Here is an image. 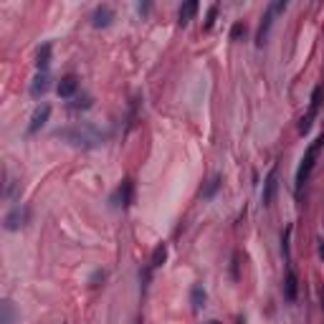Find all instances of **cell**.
I'll return each mask as SVG.
<instances>
[{
	"label": "cell",
	"instance_id": "5b68a950",
	"mask_svg": "<svg viewBox=\"0 0 324 324\" xmlns=\"http://www.w3.org/2000/svg\"><path fill=\"white\" fill-rule=\"evenodd\" d=\"M23 223H26V210H20V208H13V210L6 216V228H8V230H18Z\"/></svg>",
	"mask_w": 324,
	"mask_h": 324
},
{
	"label": "cell",
	"instance_id": "52a82bcc",
	"mask_svg": "<svg viewBox=\"0 0 324 324\" xmlns=\"http://www.w3.org/2000/svg\"><path fill=\"white\" fill-rule=\"evenodd\" d=\"M198 13V3L195 0H190V3H185L182 8H180V26H188L190 20H192V16Z\"/></svg>",
	"mask_w": 324,
	"mask_h": 324
},
{
	"label": "cell",
	"instance_id": "ba28073f",
	"mask_svg": "<svg viewBox=\"0 0 324 324\" xmlns=\"http://www.w3.org/2000/svg\"><path fill=\"white\" fill-rule=\"evenodd\" d=\"M46 86H48V76H46V71H40L38 76H36V81H33V86H30V94L33 96H40L46 92Z\"/></svg>",
	"mask_w": 324,
	"mask_h": 324
},
{
	"label": "cell",
	"instance_id": "ac0fdd59",
	"mask_svg": "<svg viewBox=\"0 0 324 324\" xmlns=\"http://www.w3.org/2000/svg\"><path fill=\"white\" fill-rule=\"evenodd\" d=\"M240 33H243V26H236V28H233V33H230V36H233V38H238V36H240Z\"/></svg>",
	"mask_w": 324,
	"mask_h": 324
},
{
	"label": "cell",
	"instance_id": "4fadbf2b",
	"mask_svg": "<svg viewBox=\"0 0 324 324\" xmlns=\"http://www.w3.org/2000/svg\"><path fill=\"white\" fill-rule=\"evenodd\" d=\"M0 312H3V319H0V324H13V304H10V302L0 304Z\"/></svg>",
	"mask_w": 324,
	"mask_h": 324
},
{
	"label": "cell",
	"instance_id": "7a4b0ae2",
	"mask_svg": "<svg viewBox=\"0 0 324 324\" xmlns=\"http://www.w3.org/2000/svg\"><path fill=\"white\" fill-rule=\"evenodd\" d=\"M284 8H286V3H276V6L268 8V13H266V18H264V23H261V28H258V46L266 44V36H268V28H271L274 13H278V10H284Z\"/></svg>",
	"mask_w": 324,
	"mask_h": 324
},
{
	"label": "cell",
	"instance_id": "44dd1931",
	"mask_svg": "<svg viewBox=\"0 0 324 324\" xmlns=\"http://www.w3.org/2000/svg\"><path fill=\"white\" fill-rule=\"evenodd\" d=\"M208 324H218V322H208Z\"/></svg>",
	"mask_w": 324,
	"mask_h": 324
},
{
	"label": "cell",
	"instance_id": "2e32d148",
	"mask_svg": "<svg viewBox=\"0 0 324 324\" xmlns=\"http://www.w3.org/2000/svg\"><path fill=\"white\" fill-rule=\"evenodd\" d=\"M218 185H220V180H218V178H213V180L208 182V188H206V192H202V195H206V198H210V195L218 190Z\"/></svg>",
	"mask_w": 324,
	"mask_h": 324
},
{
	"label": "cell",
	"instance_id": "6da1fadb",
	"mask_svg": "<svg viewBox=\"0 0 324 324\" xmlns=\"http://www.w3.org/2000/svg\"><path fill=\"white\" fill-rule=\"evenodd\" d=\"M324 144V134L306 150V154H304V160H302V165H299V172H296V190L304 185V180L309 178V172H312V168H314V160H316V152H319V147Z\"/></svg>",
	"mask_w": 324,
	"mask_h": 324
},
{
	"label": "cell",
	"instance_id": "9a60e30c",
	"mask_svg": "<svg viewBox=\"0 0 324 324\" xmlns=\"http://www.w3.org/2000/svg\"><path fill=\"white\" fill-rule=\"evenodd\" d=\"M122 200H124V206L132 200V180H124V185H122Z\"/></svg>",
	"mask_w": 324,
	"mask_h": 324
},
{
	"label": "cell",
	"instance_id": "ffe728a7",
	"mask_svg": "<svg viewBox=\"0 0 324 324\" xmlns=\"http://www.w3.org/2000/svg\"><path fill=\"white\" fill-rule=\"evenodd\" d=\"M319 254H322V258H324V246H319Z\"/></svg>",
	"mask_w": 324,
	"mask_h": 324
},
{
	"label": "cell",
	"instance_id": "3957f363",
	"mask_svg": "<svg viewBox=\"0 0 324 324\" xmlns=\"http://www.w3.org/2000/svg\"><path fill=\"white\" fill-rule=\"evenodd\" d=\"M276 188H278V170L274 168L268 172V178H266V185H264V206H271V202H274Z\"/></svg>",
	"mask_w": 324,
	"mask_h": 324
},
{
	"label": "cell",
	"instance_id": "30bf717a",
	"mask_svg": "<svg viewBox=\"0 0 324 324\" xmlns=\"http://www.w3.org/2000/svg\"><path fill=\"white\" fill-rule=\"evenodd\" d=\"M168 258V248H165V243H160V246L152 251V266H162Z\"/></svg>",
	"mask_w": 324,
	"mask_h": 324
},
{
	"label": "cell",
	"instance_id": "9c48e42d",
	"mask_svg": "<svg viewBox=\"0 0 324 324\" xmlns=\"http://www.w3.org/2000/svg\"><path fill=\"white\" fill-rule=\"evenodd\" d=\"M48 61H51V44H46L44 48L38 51V61H36L38 71H46V68H48Z\"/></svg>",
	"mask_w": 324,
	"mask_h": 324
},
{
	"label": "cell",
	"instance_id": "d6986e66",
	"mask_svg": "<svg viewBox=\"0 0 324 324\" xmlns=\"http://www.w3.org/2000/svg\"><path fill=\"white\" fill-rule=\"evenodd\" d=\"M322 309H324V286H322Z\"/></svg>",
	"mask_w": 324,
	"mask_h": 324
},
{
	"label": "cell",
	"instance_id": "5bb4252c",
	"mask_svg": "<svg viewBox=\"0 0 324 324\" xmlns=\"http://www.w3.org/2000/svg\"><path fill=\"white\" fill-rule=\"evenodd\" d=\"M202 302H206V292H202L200 286H195V289H192V306H195V309H200V306H202Z\"/></svg>",
	"mask_w": 324,
	"mask_h": 324
},
{
	"label": "cell",
	"instance_id": "277c9868",
	"mask_svg": "<svg viewBox=\"0 0 324 324\" xmlns=\"http://www.w3.org/2000/svg\"><path fill=\"white\" fill-rule=\"evenodd\" d=\"M48 114H51V106H40V109H36V114H33V119H30V127H28V132L33 134V132H38L40 127L48 122Z\"/></svg>",
	"mask_w": 324,
	"mask_h": 324
},
{
	"label": "cell",
	"instance_id": "8992f818",
	"mask_svg": "<svg viewBox=\"0 0 324 324\" xmlns=\"http://www.w3.org/2000/svg\"><path fill=\"white\" fill-rule=\"evenodd\" d=\"M76 86H78L76 76H64V78L58 81V94H61V96H71V94L76 92Z\"/></svg>",
	"mask_w": 324,
	"mask_h": 324
},
{
	"label": "cell",
	"instance_id": "7c38bea8",
	"mask_svg": "<svg viewBox=\"0 0 324 324\" xmlns=\"http://www.w3.org/2000/svg\"><path fill=\"white\" fill-rule=\"evenodd\" d=\"M109 18H112V10H109V8H102V10H96V16H94V26H96V28L109 26Z\"/></svg>",
	"mask_w": 324,
	"mask_h": 324
},
{
	"label": "cell",
	"instance_id": "8fae6325",
	"mask_svg": "<svg viewBox=\"0 0 324 324\" xmlns=\"http://www.w3.org/2000/svg\"><path fill=\"white\" fill-rule=\"evenodd\" d=\"M286 299L289 302L296 299V274L294 271H289V276H286Z\"/></svg>",
	"mask_w": 324,
	"mask_h": 324
},
{
	"label": "cell",
	"instance_id": "e0dca14e",
	"mask_svg": "<svg viewBox=\"0 0 324 324\" xmlns=\"http://www.w3.org/2000/svg\"><path fill=\"white\" fill-rule=\"evenodd\" d=\"M213 20H216V8H210V10H208V20H206V30H210V28H213Z\"/></svg>",
	"mask_w": 324,
	"mask_h": 324
}]
</instances>
